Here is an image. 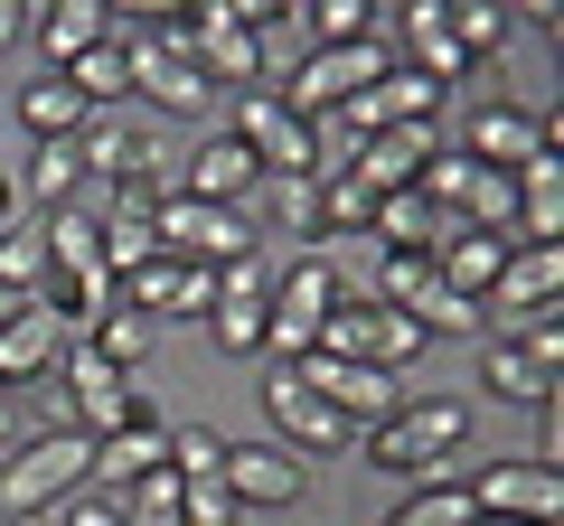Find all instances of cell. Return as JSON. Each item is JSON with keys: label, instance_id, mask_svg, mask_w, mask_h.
Returning a JSON list of instances; mask_svg holds the SVG:
<instances>
[{"label": "cell", "instance_id": "1", "mask_svg": "<svg viewBox=\"0 0 564 526\" xmlns=\"http://www.w3.org/2000/svg\"><path fill=\"white\" fill-rule=\"evenodd\" d=\"M462 442H470V405L462 395H404L386 424L358 432L367 470H395V480H423V489H452V480L480 470V461H462Z\"/></svg>", "mask_w": 564, "mask_h": 526}, {"label": "cell", "instance_id": "2", "mask_svg": "<svg viewBox=\"0 0 564 526\" xmlns=\"http://www.w3.org/2000/svg\"><path fill=\"white\" fill-rule=\"evenodd\" d=\"M85 480H95V442H85L76 424H47L39 442L0 451V517H10V526H39V517H57Z\"/></svg>", "mask_w": 564, "mask_h": 526}, {"label": "cell", "instance_id": "3", "mask_svg": "<svg viewBox=\"0 0 564 526\" xmlns=\"http://www.w3.org/2000/svg\"><path fill=\"white\" fill-rule=\"evenodd\" d=\"M339 302H348V273H339L329 254H302V263L273 283V329H263V358H273V366H302L311 348H321V320H329Z\"/></svg>", "mask_w": 564, "mask_h": 526}, {"label": "cell", "instance_id": "4", "mask_svg": "<svg viewBox=\"0 0 564 526\" xmlns=\"http://www.w3.org/2000/svg\"><path fill=\"white\" fill-rule=\"evenodd\" d=\"M386 66H395V47H386V39H358V47H302V66L282 76V103H292L302 122H329L339 103H358L367 85L386 76Z\"/></svg>", "mask_w": 564, "mask_h": 526}, {"label": "cell", "instance_id": "5", "mask_svg": "<svg viewBox=\"0 0 564 526\" xmlns=\"http://www.w3.org/2000/svg\"><path fill=\"white\" fill-rule=\"evenodd\" d=\"M321 358H348V366H386V376H404V366L423 358V329L404 320V310H386L377 292H348V302L321 320Z\"/></svg>", "mask_w": 564, "mask_h": 526}, {"label": "cell", "instance_id": "6", "mask_svg": "<svg viewBox=\"0 0 564 526\" xmlns=\"http://www.w3.org/2000/svg\"><path fill=\"white\" fill-rule=\"evenodd\" d=\"M151 235H161V254L207 263V273H226V263L263 254V244H254V217H245V207H198V198H180V188L151 207Z\"/></svg>", "mask_w": 564, "mask_h": 526}, {"label": "cell", "instance_id": "7", "mask_svg": "<svg viewBox=\"0 0 564 526\" xmlns=\"http://www.w3.org/2000/svg\"><path fill=\"white\" fill-rule=\"evenodd\" d=\"M57 395H66V424H76L85 442H104V432H122V424H141V414H151V395H141L122 366H104L85 339L57 358Z\"/></svg>", "mask_w": 564, "mask_h": 526}, {"label": "cell", "instance_id": "8", "mask_svg": "<svg viewBox=\"0 0 564 526\" xmlns=\"http://www.w3.org/2000/svg\"><path fill=\"white\" fill-rule=\"evenodd\" d=\"M245 151H254V169H273V179H321V132H311L292 103L263 85V95H236V122H226Z\"/></svg>", "mask_w": 564, "mask_h": 526}, {"label": "cell", "instance_id": "9", "mask_svg": "<svg viewBox=\"0 0 564 526\" xmlns=\"http://www.w3.org/2000/svg\"><path fill=\"white\" fill-rule=\"evenodd\" d=\"M254 395H263V414H273V442L292 451V461H321V451H348V442H358V424H348V414H329L321 395L292 376V366H263Z\"/></svg>", "mask_w": 564, "mask_h": 526}, {"label": "cell", "instance_id": "10", "mask_svg": "<svg viewBox=\"0 0 564 526\" xmlns=\"http://www.w3.org/2000/svg\"><path fill=\"white\" fill-rule=\"evenodd\" d=\"M226 358H263V329H273V254H245L217 273V310H207Z\"/></svg>", "mask_w": 564, "mask_h": 526}, {"label": "cell", "instance_id": "11", "mask_svg": "<svg viewBox=\"0 0 564 526\" xmlns=\"http://www.w3.org/2000/svg\"><path fill=\"white\" fill-rule=\"evenodd\" d=\"M462 151L480 169H508V179H518L527 161H545V151H555V113H527V103H480V113H470V132H462Z\"/></svg>", "mask_w": 564, "mask_h": 526}, {"label": "cell", "instance_id": "12", "mask_svg": "<svg viewBox=\"0 0 564 526\" xmlns=\"http://www.w3.org/2000/svg\"><path fill=\"white\" fill-rule=\"evenodd\" d=\"M76 161L85 179H161V122H141V113H95L76 132Z\"/></svg>", "mask_w": 564, "mask_h": 526}, {"label": "cell", "instance_id": "13", "mask_svg": "<svg viewBox=\"0 0 564 526\" xmlns=\"http://www.w3.org/2000/svg\"><path fill=\"white\" fill-rule=\"evenodd\" d=\"M462 489H470V517H518V526H555V507H564L555 470H536V461H480Z\"/></svg>", "mask_w": 564, "mask_h": 526}, {"label": "cell", "instance_id": "14", "mask_svg": "<svg viewBox=\"0 0 564 526\" xmlns=\"http://www.w3.org/2000/svg\"><path fill=\"white\" fill-rule=\"evenodd\" d=\"M292 376H302V385H311V395H321L329 414H348V424H358V432H367V424H386V414L404 405V385L386 376V366H348V358H321V348H311V358L292 366Z\"/></svg>", "mask_w": 564, "mask_h": 526}, {"label": "cell", "instance_id": "15", "mask_svg": "<svg viewBox=\"0 0 564 526\" xmlns=\"http://www.w3.org/2000/svg\"><path fill=\"white\" fill-rule=\"evenodd\" d=\"M555 292H564V254H555V244H508V263H499V283H489L480 320H499V339H508L518 320L555 310Z\"/></svg>", "mask_w": 564, "mask_h": 526}, {"label": "cell", "instance_id": "16", "mask_svg": "<svg viewBox=\"0 0 564 526\" xmlns=\"http://www.w3.org/2000/svg\"><path fill=\"white\" fill-rule=\"evenodd\" d=\"M217 480H226V498H236V507H292V498L311 489V470L292 461L282 442H226V470H217Z\"/></svg>", "mask_w": 564, "mask_h": 526}, {"label": "cell", "instance_id": "17", "mask_svg": "<svg viewBox=\"0 0 564 526\" xmlns=\"http://www.w3.org/2000/svg\"><path fill=\"white\" fill-rule=\"evenodd\" d=\"M132 95L151 103V113H207L217 103V85H207V66H188V57H170V47H132Z\"/></svg>", "mask_w": 564, "mask_h": 526}, {"label": "cell", "instance_id": "18", "mask_svg": "<svg viewBox=\"0 0 564 526\" xmlns=\"http://www.w3.org/2000/svg\"><path fill=\"white\" fill-rule=\"evenodd\" d=\"M66 358V329L47 320L39 302H20L10 320H0V385H47Z\"/></svg>", "mask_w": 564, "mask_h": 526}, {"label": "cell", "instance_id": "19", "mask_svg": "<svg viewBox=\"0 0 564 526\" xmlns=\"http://www.w3.org/2000/svg\"><path fill=\"white\" fill-rule=\"evenodd\" d=\"M263 169H254V151L236 142V132H207L198 151H188V179H180V198H198V207H245V188H254Z\"/></svg>", "mask_w": 564, "mask_h": 526}, {"label": "cell", "instance_id": "20", "mask_svg": "<svg viewBox=\"0 0 564 526\" xmlns=\"http://www.w3.org/2000/svg\"><path fill=\"white\" fill-rule=\"evenodd\" d=\"M433 151H443V142H433V122H395V132L358 142V161H348V169H358L377 198H395V188H414V179H423V161H433Z\"/></svg>", "mask_w": 564, "mask_h": 526}, {"label": "cell", "instance_id": "21", "mask_svg": "<svg viewBox=\"0 0 564 526\" xmlns=\"http://www.w3.org/2000/svg\"><path fill=\"white\" fill-rule=\"evenodd\" d=\"M161 461H170V424H161V414H141V424H122V432H104V442H95V480H104V498H122L141 470H161Z\"/></svg>", "mask_w": 564, "mask_h": 526}, {"label": "cell", "instance_id": "22", "mask_svg": "<svg viewBox=\"0 0 564 526\" xmlns=\"http://www.w3.org/2000/svg\"><path fill=\"white\" fill-rule=\"evenodd\" d=\"M367 235H386V254H443L452 217L423 188H395V198H377V217H367Z\"/></svg>", "mask_w": 564, "mask_h": 526}, {"label": "cell", "instance_id": "23", "mask_svg": "<svg viewBox=\"0 0 564 526\" xmlns=\"http://www.w3.org/2000/svg\"><path fill=\"white\" fill-rule=\"evenodd\" d=\"M29 39L47 66H76L85 47H104V0H39L29 10Z\"/></svg>", "mask_w": 564, "mask_h": 526}, {"label": "cell", "instance_id": "24", "mask_svg": "<svg viewBox=\"0 0 564 526\" xmlns=\"http://www.w3.org/2000/svg\"><path fill=\"white\" fill-rule=\"evenodd\" d=\"M480 395H489V405H527V414H536V405H555V376H545L518 339H489L480 348Z\"/></svg>", "mask_w": 564, "mask_h": 526}, {"label": "cell", "instance_id": "25", "mask_svg": "<svg viewBox=\"0 0 564 526\" xmlns=\"http://www.w3.org/2000/svg\"><path fill=\"white\" fill-rule=\"evenodd\" d=\"M20 122H29V142H76L85 122H95V103H85L57 66H39V85H20Z\"/></svg>", "mask_w": 564, "mask_h": 526}, {"label": "cell", "instance_id": "26", "mask_svg": "<svg viewBox=\"0 0 564 526\" xmlns=\"http://www.w3.org/2000/svg\"><path fill=\"white\" fill-rule=\"evenodd\" d=\"M499 263H508V235H470V226L452 217V235H443V254H433V273H443V283L462 292V302H489Z\"/></svg>", "mask_w": 564, "mask_h": 526}, {"label": "cell", "instance_id": "27", "mask_svg": "<svg viewBox=\"0 0 564 526\" xmlns=\"http://www.w3.org/2000/svg\"><path fill=\"white\" fill-rule=\"evenodd\" d=\"M555 235H564V161L545 151L518 169V244H555Z\"/></svg>", "mask_w": 564, "mask_h": 526}, {"label": "cell", "instance_id": "28", "mask_svg": "<svg viewBox=\"0 0 564 526\" xmlns=\"http://www.w3.org/2000/svg\"><path fill=\"white\" fill-rule=\"evenodd\" d=\"M10 179H20V198L39 207V217H57V207H76L85 161H76V142H39V151H29V169H10Z\"/></svg>", "mask_w": 564, "mask_h": 526}, {"label": "cell", "instance_id": "29", "mask_svg": "<svg viewBox=\"0 0 564 526\" xmlns=\"http://www.w3.org/2000/svg\"><path fill=\"white\" fill-rule=\"evenodd\" d=\"M452 217H462L470 235H508L518 244V179H508V169H470V188H462Z\"/></svg>", "mask_w": 564, "mask_h": 526}, {"label": "cell", "instance_id": "30", "mask_svg": "<svg viewBox=\"0 0 564 526\" xmlns=\"http://www.w3.org/2000/svg\"><path fill=\"white\" fill-rule=\"evenodd\" d=\"M443 29H452V47H462L470 66H480V57H499V47L518 39V20H508L499 0H443Z\"/></svg>", "mask_w": 564, "mask_h": 526}, {"label": "cell", "instance_id": "31", "mask_svg": "<svg viewBox=\"0 0 564 526\" xmlns=\"http://www.w3.org/2000/svg\"><path fill=\"white\" fill-rule=\"evenodd\" d=\"M151 339H161V329L141 320V310H122V302H104V310H95V329H85V348H95L104 366H122V376L151 358Z\"/></svg>", "mask_w": 564, "mask_h": 526}, {"label": "cell", "instance_id": "32", "mask_svg": "<svg viewBox=\"0 0 564 526\" xmlns=\"http://www.w3.org/2000/svg\"><path fill=\"white\" fill-rule=\"evenodd\" d=\"M47 283V235H39V217H20V226H0V292H39Z\"/></svg>", "mask_w": 564, "mask_h": 526}, {"label": "cell", "instance_id": "33", "mask_svg": "<svg viewBox=\"0 0 564 526\" xmlns=\"http://www.w3.org/2000/svg\"><path fill=\"white\" fill-rule=\"evenodd\" d=\"M367 217H377V188H367L358 169H329V179H321V244L348 235V226L367 235Z\"/></svg>", "mask_w": 564, "mask_h": 526}, {"label": "cell", "instance_id": "34", "mask_svg": "<svg viewBox=\"0 0 564 526\" xmlns=\"http://www.w3.org/2000/svg\"><path fill=\"white\" fill-rule=\"evenodd\" d=\"M113 507H122V526H180V470H170V461H161V470H141V480L122 489Z\"/></svg>", "mask_w": 564, "mask_h": 526}, {"label": "cell", "instance_id": "35", "mask_svg": "<svg viewBox=\"0 0 564 526\" xmlns=\"http://www.w3.org/2000/svg\"><path fill=\"white\" fill-rule=\"evenodd\" d=\"M358 39H386L367 0H311V47H358Z\"/></svg>", "mask_w": 564, "mask_h": 526}, {"label": "cell", "instance_id": "36", "mask_svg": "<svg viewBox=\"0 0 564 526\" xmlns=\"http://www.w3.org/2000/svg\"><path fill=\"white\" fill-rule=\"evenodd\" d=\"M273 217H282V235H302L321 254V179H273Z\"/></svg>", "mask_w": 564, "mask_h": 526}, {"label": "cell", "instance_id": "37", "mask_svg": "<svg viewBox=\"0 0 564 526\" xmlns=\"http://www.w3.org/2000/svg\"><path fill=\"white\" fill-rule=\"evenodd\" d=\"M386 526H470V489L462 480H452V489H414Z\"/></svg>", "mask_w": 564, "mask_h": 526}, {"label": "cell", "instance_id": "38", "mask_svg": "<svg viewBox=\"0 0 564 526\" xmlns=\"http://www.w3.org/2000/svg\"><path fill=\"white\" fill-rule=\"evenodd\" d=\"M170 470H180V480H217V470H226V442H217L207 424H180V432H170Z\"/></svg>", "mask_w": 564, "mask_h": 526}, {"label": "cell", "instance_id": "39", "mask_svg": "<svg viewBox=\"0 0 564 526\" xmlns=\"http://www.w3.org/2000/svg\"><path fill=\"white\" fill-rule=\"evenodd\" d=\"M180 526H245V507L226 498V480H180Z\"/></svg>", "mask_w": 564, "mask_h": 526}, {"label": "cell", "instance_id": "40", "mask_svg": "<svg viewBox=\"0 0 564 526\" xmlns=\"http://www.w3.org/2000/svg\"><path fill=\"white\" fill-rule=\"evenodd\" d=\"M47 526H122V507L104 498V489H95V498H85V489H76V498H66L57 517H47Z\"/></svg>", "mask_w": 564, "mask_h": 526}, {"label": "cell", "instance_id": "41", "mask_svg": "<svg viewBox=\"0 0 564 526\" xmlns=\"http://www.w3.org/2000/svg\"><path fill=\"white\" fill-rule=\"evenodd\" d=\"M555 451H564V414L536 405V470H555Z\"/></svg>", "mask_w": 564, "mask_h": 526}, {"label": "cell", "instance_id": "42", "mask_svg": "<svg viewBox=\"0 0 564 526\" xmlns=\"http://www.w3.org/2000/svg\"><path fill=\"white\" fill-rule=\"evenodd\" d=\"M0 451H20V385H0Z\"/></svg>", "mask_w": 564, "mask_h": 526}, {"label": "cell", "instance_id": "43", "mask_svg": "<svg viewBox=\"0 0 564 526\" xmlns=\"http://www.w3.org/2000/svg\"><path fill=\"white\" fill-rule=\"evenodd\" d=\"M10 39H29V0H0V47Z\"/></svg>", "mask_w": 564, "mask_h": 526}, {"label": "cell", "instance_id": "44", "mask_svg": "<svg viewBox=\"0 0 564 526\" xmlns=\"http://www.w3.org/2000/svg\"><path fill=\"white\" fill-rule=\"evenodd\" d=\"M10 310H20V292H0V320H10Z\"/></svg>", "mask_w": 564, "mask_h": 526}, {"label": "cell", "instance_id": "45", "mask_svg": "<svg viewBox=\"0 0 564 526\" xmlns=\"http://www.w3.org/2000/svg\"><path fill=\"white\" fill-rule=\"evenodd\" d=\"M470 526H518V517H470Z\"/></svg>", "mask_w": 564, "mask_h": 526}, {"label": "cell", "instance_id": "46", "mask_svg": "<svg viewBox=\"0 0 564 526\" xmlns=\"http://www.w3.org/2000/svg\"><path fill=\"white\" fill-rule=\"evenodd\" d=\"M39 526H47V517H39Z\"/></svg>", "mask_w": 564, "mask_h": 526}]
</instances>
